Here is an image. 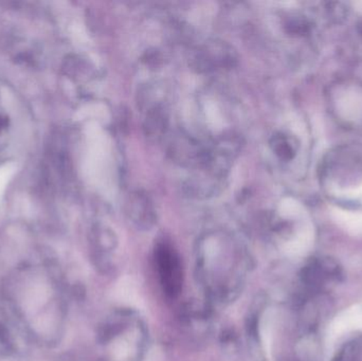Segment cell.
I'll return each instance as SVG.
<instances>
[{"label":"cell","mask_w":362,"mask_h":361,"mask_svg":"<svg viewBox=\"0 0 362 361\" xmlns=\"http://www.w3.org/2000/svg\"><path fill=\"white\" fill-rule=\"evenodd\" d=\"M155 256L163 290L169 296H177L182 285V269L177 252L168 244H160Z\"/></svg>","instance_id":"obj_1"},{"label":"cell","mask_w":362,"mask_h":361,"mask_svg":"<svg viewBox=\"0 0 362 361\" xmlns=\"http://www.w3.org/2000/svg\"><path fill=\"white\" fill-rule=\"evenodd\" d=\"M341 276L339 266L329 260L315 261L303 271V281L312 288H319L321 285Z\"/></svg>","instance_id":"obj_3"},{"label":"cell","mask_w":362,"mask_h":361,"mask_svg":"<svg viewBox=\"0 0 362 361\" xmlns=\"http://www.w3.org/2000/svg\"><path fill=\"white\" fill-rule=\"evenodd\" d=\"M236 61L231 47L223 42H212L204 45L195 57V67L199 71H211L218 68H229Z\"/></svg>","instance_id":"obj_2"},{"label":"cell","mask_w":362,"mask_h":361,"mask_svg":"<svg viewBox=\"0 0 362 361\" xmlns=\"http://www.w3.org/2000/svg\"><path fill=\"white\" fill-rule=\"evenodd\" d=\"M272 150L282 159H291L295 155V146L285 135H276L272 140Z\"/></svg>","instance_id":"obj_6"},{"label":"cell","mask_w":362,"mask_h":361,"mask_svg":"<svg viewBox=\"0 0 362 361\" xmlns=\"http://www.w3.org/2000/svg\"><path fill=\"white\" fill-rule=\"evenodd\" d=\"M127 211L134 222L150 226L155 220V210L148 194L141 191L132 193L127 201Z\"/></svg>","instance_id":"obj_4"},{"label":"cell","mask_w":362,"mask_h":361,"mask_svg":"<svg viewBox=\"0 0 362 361\" xmlns=\"http://www.w3.org/2000/svg\"><path fill=\"white\" fill-rule=\"evenodd\" d=\"M161 110L160 108H155L146 118V134L152 137H159L165 131L167 119Z\"/></svg>","instance_id":"obj_5"}]
</instances>
